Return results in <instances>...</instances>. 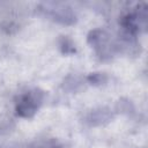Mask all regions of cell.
Wrapping results in <instances>:
<instances>
[{
  "instance_id": "1",
  "label": "cell",
  "mask_w": 148,
  "mask_h": 148,
  "mask_svg": "<svg viewBox=\"0 0 148 148\" xmlns=\"http://www.w3.org/2000/svg\"><path fill=\"white\" fill-rule=\"evenodd\" d=\"M44 91L39 88H32L21 95L15 104V112L22 118H32L44 101Z\"/></svg>"
},
{
  "instance_id": "2",
  "label": "cell",
  "mask_w": 148,
  "mask_h": 148,
  "mask_svg": "<svg viewBox=\"0 0 148 148\" xmlns=\"http://www.w3.org/2000/svg\"><path fill=\"white\" fill-rule=\"evenodd\" d=\"M42 10L44 12L45 16L60 24L72 25L76 22V15L74 10L67 5L59 2H50L44 5Z\"/></svg>"
},
{
  "instance_id": "3",
  "label": "cell",
  "mask_w": 148,
  "mask_h": 148,
  "mask_svg": "<svg viewBox=\"0 0 148 148\" xmlns=\"http://www.w3.org/2000/svg\"><path fill=\"white\" fill-rule=\"evenodd\" d=\"M113 118V111L106 106H99L91 110L87 116V123L90 126H102L110 123Z\"/></svg>"
},
{
  "instance_id": "4",
  "label": "cell",
  "mask_w": 148,
  "mask_h": 148,
  "mask_svg": "<svg viewBox=\"0 0 148 148\" xmlns=\"http://www.w3.org/2000/svg\"><path fill=\"white\" fill-rule=\"evenodd\" d=\"M82 87H83V79L76 74H69L62 81V88L69 92H76Z\"/></svg>"
},
{
  "instance_id": "5",
  "label": "cell",
  "mask_w": 148,
  "mask_h": 148,
  "mask_svg": "<svg viewBox=\"0 0 148 148\" xmlns=\"http://www.w3.org/2000/svg\"><path fill=\"white\" fill-rule=\"evenodd\" d=\"M58 45H59L60 52L65 56H72L74 53H76L75 43L68 36H60L59 39H58Z\"/></svg>"
},
{
  "instance_id": "6",
  "label": "cell",
  "mask_w": 148,
  "mask_h": 148,
  "mask_svg": "<svg viewBox=\"0 0 148 148\" xmlns=\"http://www.w3.org/2000/svg\"><path fill=\"white\" fill-rule=\"evenodd\" d=\"M114 110L116 112L120 113V114H132L135 110L134 104L131 99L128 98H120L117 101L116 105H114Z\"/></svg>"
},
{
  "instance_id": "7",
  "label": "cell",
  "mask_w": 148,
  "mask_h": 148,
  "mask_svg": "<svg viewBox=\"0 0 148 148\" xmlns=\"http://www.w3.org/2000/svg\"><path fill=\"white\" fill-rule=\"evenodd\" d=\"M86 81L94 87L104 86L108 82V75L103 72H94V73H90L87 75Z\"/></svg>"
},
{
  "instance_id": "8",
  "label": "cell",
  "mask_w": 148,
  "mask_h": 148,
  "mask_svg": "<svg viewBox=\"0 0 148 148\" xmlns=\"http://www.w3.org/2000/svg\"><path fill=\"white\" fill-rule=\"evenodd\" d=\"M1 29L6 34H14L18 30V24L14 21H3L1 23Z\"/></svg>"
}]
</instances>
